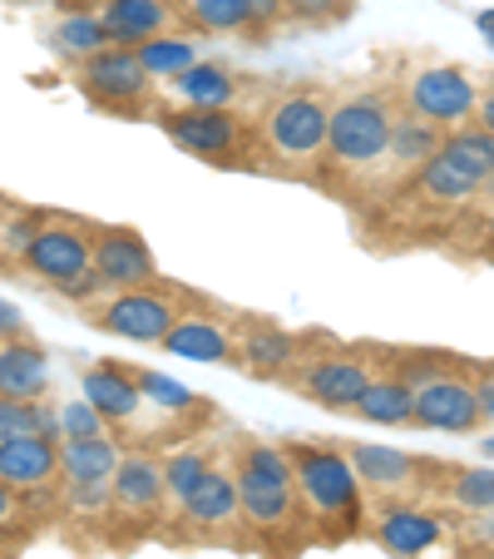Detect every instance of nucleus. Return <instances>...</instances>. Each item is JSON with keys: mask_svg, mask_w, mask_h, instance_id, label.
Wrapping results in <instances>:
<instances>
[{"mask_svg": "<svg viewBox=\"0 0 494 559\" xmlns=\"http://www.w3.org/2000/svg\"><path fill=\"white\" fill-rule=\"evenodd\" d=\"M228 471H232V486H238L242 530L267 549L302 545V530L312 525H306V510H302V496H297V480L282 445L242 436V441H232Z\"/></svg>", "mask_w": 494, "mask_h": 559, "instance_id": "1", "label": "nucleus"}, {"mask_svg": "<svg viewBox=\"0 0 494 559\" xmlns=\"http://www.w3.org/2000/svg\"><path fill=\"white\" fill-rule=\"evenodd\" d=\"M287 465H292L297 496H302L306 525L322 539H351L366 530V490L351 471L341 445L322 441H287Z\"/></svg>", "mask_w": 494, "mask_h": 559, "instance_id": "2", "label": "nucleus"}, {"mask_svg": "<svg viewBox=\"0 0 494 559\" xmlns=\"http://www.w3.org/2000/svg\"><path fill=\"white\" fill-rule=\"evenodd\" d=\"M390 371L410 381V426L450 436H470L484 426L470 361H455L445 352H406L390 361Z\"/></svg>", "mask_w": 494, "mask_h": 559, "instance_id": "3", "label": "nucleus"}, {"mask_svg": "<svg viewBox=\"0 0 494 559\" xmlns=\"http://www.w3.org/2000/svg\"><path fill=\"white\" fill-rule=\"evenodd\" d=\"M89 233L95 223L89 218H70V213H40L35 223V238L25 243L21 267L35 273L40 283L60 287L74 302H89L99 293V277L89 267Z\"/></svg>", "mask_w": 494, "mask_h": 559, "instance_id": "4", "label": "nucleus"}, {"mask_svg": "<svg viewBox=\"0 0 494 559\" xmlns=\"http://www.w3.org/2000/svg\"><path fill=\"white\" fill-rule=\"evenodd\" d=\"M390 119H396V95L390 90H357V95L337 99L326 115V148L322 158L347 174L381 169L390 139Z\"/></svg>", "mask_w": 494, "mask_h": 559, "instance_id": "5", "label": "nucleus"}, {"mask_svg": "<svg viewBox=\"0 0 494 559\" xmlns=\"http://www.w3.org/2000/svg\"><path fill=\"white\" fill-rule=\"evenodd\" d=\"M74 80H80L89 105H99L115 119H138L154 109L158 80L138 64V55L129 50V45H105V50L85 55L80 70H74Z\"/></svg>", "mask_w": 494, "mask_h": 559, "instance_id": "6", "label": "nucleus"}, {"mask_svg": "<svg viewBox=\"0 0 494 559\" xmlns=\"http://www.w3.org/2000/svg\"><path fill=\"white\" fill-rule=\"evenodd\" d=\"M169 510V496H164V461L158 451H119V465H115V480H109V500H105V515L115 530H129L124 539H138L154 535L158 520Z\"/></svg>", "mask_w": 494, "mask_h": 559, "instance_id": "7", "label": "nucleus"}, {"mask_svg": "<svg viewBox=\"0 0 494 559\" xmlns=\"http://www.w3.org/2000/svg\"><path fill=\"white\" fill-rule=\"evenodd\" d=\"M326 115H332V105L322 90H282L263 109V144L292 169L316 164L326 148Z\"/></svg>", "mask_w": 494, "mask_h": 559, "instance_id": "8", "label": "nucleus"}, {"mask_svg": "<svg viewBox=\"0 0 494 559\" xmlns=\"http://www.w3.org/2000/svg\"><path fill=\"white\" fill-rule=\"evenodd\" d=\"M183 317V302L169 283H148V287H124L115 293L109 302H95L89 307V322L109 337H124V342H138V347H158L169 337V328Z\"/></svg>", "mask_w": 494, "mask_h": 559, "instance_id": "9", "label": "nucleus"}, {"mask_svg": "<svg viewBox=\"0 0 494 559\" xmlns=\"http://www.w3.org/2000/svg\"><path fill=\"white\" fill-rule=\"evenodd\" d=\"M158 129L203 164H238L248 154V124L238 109H208V105H179L158 109Z\"/></svg>", "mask_w": 494, "mask_h": 559, "instance_id": "10", "label": "nucleus"}, {"mask_svg": "<svg viewBox=\"0 0 494 559\" xmlns=\"http://www.w3.org/2000/svg\"><path fill=\"white\" fill-rule=\"evenodd\" d=\"M371 381V367L351 352H302L292 367L282 371V386L302 391L312 406H326V412H351L361 402V391Z\"/></svg>", "mask_w": 494, "mask_h": 559, "instance_id": "11", "label": "nucleus"}, {"mask_svg": "<svg viewBox=\"0 0 494 559\" xmlns=\"http://www.w3.org/2000/svg\"><path fill=\"white\" fill-rule=\"evenodd\" d=\"M89 267H95L99 287H109V293L164 283L148 238L138 228H129V223H95V233H89Z\"/></svg>", "mask_w": 494, "mask_h": 559, "instance_id": "12", "label": "nucleus"}, {"mask_svg": "<svg viewBox=\"0 0 494 559\" xmlns=\"http://www.w3.org/2000/svg\"><path fill=\"white\" fill-rule=\"evenodd\" d=\"M474 99H480V85H474L460 64H431V70H415L410 74V85L400 90V105H406L410 115L431 119V124L445 129V134L460 129V124H470Z\"/></svg>", "mask_w": 494, "mask_h": 559, "instance_id": "13", "label": "nucleus"}, {"mask_svg": "<svg viewBox=\"0 0 494 559\" xmlns=\"http://www.w3.org/2000/svg\"><path fill=\"white\" fill-rule=\"evenodd\" d=\"M115 465H119V436H70L60 441V480H64V496L70 506L80 510H105L109 500V480H115Z\"/></svg>", "mask_w": 494, "mask_h": 559, "instance_id": "14", "label": "nucleus"}, {"mask_svg": "<svg viewBox=\"0 0 494 559\" xmlns=\"http://www.w3.org/2000/svg\"><path fill=\"white\" fill-rule=\"evenodd\" d=\"M347 461L357 471L361 490L381 500H406L415 496L421 486H431V475L441 461H425V455H410V451H396V445H347Z\"/></svg>", "mask_w": 494, "mask_h": 559, "instance_id": "15", "label": "nucleus"}, {"mask_svg": "<svg viewBox=\"0 0 494 559\" xmlns=\"http://www.w3.org/2000/svg\"><path fill=\"white\" fill-rule=\"evenodd\" d=\"M179 530L189 539H238L242 510H238V486L232 471L213 461V471L203 475V486L179 506Z\"/></svg>", "mask_w": 494, "mask_h": 559, "instance_id": "16", "label": "nucleus"}, {"mask_svg": "<svg viewBox=\"0 0 494 559\" xmlns=\"http://www.w3.org/2000/svg\"><path fill=\"white\" fill-rule=\"evenodd\" d=\"M0 486H11L15 496H45L60 486V441L55 436H15L0 445Z\"/></svg>", "mask_w": 494, "mask_h": 559, "instance_id": "17", "label": "nucleus"}, {"mask_svg": "<svg viewBox=\"0 0 494 559\" xmlns=\"http://www.w3.org/2000/svg\"><path fill=\"white\" fill-rule=\"evenodd\" d=\"M371 535L386 545V555L415 559V555H431L445 539V520L435 510L415 506V500H386L376 510V520H371Z\"/></svg>", "mask_w": 494, "mask_h": 559, "instance_id": "18", "label": "nucleus"}, {"mask_svg": "<svg viewBox=\"0 0 494 559\" xmlns=\"http://www.w3.org/2000/svg\"><path fill=\"white\" fill-rule=\"evenodd\" d=\"M80 396L105 416L109 431H115V426H129L138 416V406H144L138 371L119 367V361H95V367H85V377H80Z\"/></svg>", "mask_w": 494, "mask_h": 559, "instance_id": "19", "label": "nucleus"}, {"mask_svg": "<svg viewBox=\"0 0 494 559\" xmlns=\"http://www.w3.org/2000/svg\"><path fill=\"white\" fill-rule=\"evenodd\" d=\"M50 391V352L25 332V337L0 342V396L11 402H40Z\"/></svg>", "mask_w": 494, "mask_h": 559, "instance_id": "20", "label": "nucleus"}, {"mask_svg": "<svg viewBox=\"0 0 494 559\" xmlns=\"http://www.w3.org/2000/svg\"><path fill=\"white\" fill-rule=\"evenodd\" d=\"M158 347L169 352V357H189V361H232L238 357V328L213 322L203 312H183Z\"/></svg>", "mask_w": 494, "mask_h": 559, "instance_id": "21", "label": "nucleus"}, {"mask_svg": "<svg viewBox=\"0 0 494 559\" xmlns=\"http://www.w3.org/2000/svg\"><path fill=\"white\" fill-rule=\"evenodd\" d=\"M302 357V342L292 337V332L273 328V322H248V328H238V357L242 371H253V377L263 381H282V371L292 367V361Z\"/></svg>", "mask_w": 494, "mask_h": 559, "instance_id": "22", "label": "nucleus"}, {"mask_svg": "<svg viewBox=\"0 0 494 559\" xmlns=\"http://www.w3.org/2000/svg\"><path fill=\"white\" fill-rule=\"evenodd\" d=\"M441 139H445V129H435L431 119H421V115H410V109L396 99V119H390V139H386V158H381V164L406 183L410 174L441 148Z\"/></svg>", "mask_w": 494, "mask_h": 559, "instance_id": "23", "label": "nucleus"}, {"mask_svg": "<svg viewBox=\"0 0 494 559\" xmlns=\"http://www.w3.org/2000/svg\"><path fill=\"white\" fill-rule=\"evenodd\" d=\"M99 25H105L109 45H129L134 50V45L154 40V35H169L173 5L169 0H109Z\"/></svg>", "mask_w": 494, "mask_h": 559, "instance_id": "24", "label": "nucleus"}, {"mask_svg": "<svg viewBox=\"0 0 494 559\" xmlns=\"http://www.w3.org/2000/svg\"><path fill=\"white\" fill-rule=\"evenodd\" d=\"M173 95L183 105H208V109H232V99L242 95V74H232L218 60H193L189 70L173 74Z\"/></svg>", "mask_w": 494, "mask_h": 559, "instance_id": "25", "label": "nucleus"}, {"mask_svg": "<svg viewBox=\"0 0 494 559\" xmlns=\"http://www.w3.org/2000/svg\"><path fill=\"white\" fill-rule=\"evenodd\" d=\"M351 416L371 426H410V381L400 371H371L366 391H361V402L351 406Z\"/></svg>", "mask_w": 494, "mask_h": 559, "instance_id": "26", "label": "nucleus"}, {"mask_svg": "<svg viewBox=\"0 0 494 559\" xmlns=\"http://www.w3.org/2000/svg\"><path fill=\"white\" fill-rule=\"evenodd\" d=\"M158 461H164V496H169L173 510H179L183 500L203 486V475L213 471V451H208V445H179V451H164Z\"/></svg>", "mask_w": 494, "mask_h": 559, "instance_id": "27", "label": "nucleus"}, {"mask_svg": "<svg viewBox=\"0 0 494 559\" xmlns=\"http://www.w3.org/2000/svg\"><path fill=\"white\" fill-rule=\"evenodd\" d=\"M55 436L60 441V406H50L40 396V402H11V396H0V445L15 441V436Z\"/></svg>", "mask_w": 494, "mask_h": 559, "instance_id": "28", "label": "nucleus"}, {"mask_svg": "<svg viewBox=\"0 0 494 559\" xmlns=\"http://www.w3.org/2000/svg\"><path fill=\"white\" fill-rule=\"evenodd\" d=\"M193 31L203 35H232V31H253V5L248 0H183Z\"/></svg>", "mask_w": 494, "mask_h": 559, "instance_id": "29", "label": "nucleus"}, {"mask_svg": "<svg viewBox=\"0 0 494 559\" xmlns=\"http://www.w3.org/2000/svg\"><path fill=\"white\" fill-rule=\"evenodd\" d=\"M138 64H144L154 80H173L179 70L193 64V40H179V35H154V40L134 45Z\"/></svg>", "mask_w": 494, "mask_h": 559, "instance_id": "30", "label": "nucleus"}, {"mask_svg": "<svg viewBox=\"0 0 494 559\" xmlns=\"http://www.w3.org/2000/svg\"><path fill=\"white\" fill-rule=\"evenodd\" d=\"M445 475H450V480H441V490L455 500V506L474 510V515H490L494 510V471H465V465L450 471V465H445Z\"/></svg>", "mask_w": 494, "mask_h": 559, "instance_id": "31", "label": "nucleus"}, {"mask_svg": "<svg viewBox=\"0 0 494 559\" xmlns=\"http://www.w3.org/2000/svg\"><path fill=\"white\" fill-rule=\"evenodd\" d=\"M109 35L105 25H99V15H70V21H60V31H55V50L74 55V60H85V55L105 50Z\"/></svg>", "mask_w": 494, "mask_h": 559, "instance_id": "32", "label": "nucleus"}, {"mask_svg": "<svg viewBox=\"0 0 494 559\" xmlns=\"http://www.w3.org/2000/svg\"><path fill=\"white\" fill-rule=\"evenodd\" d=\"M138 391H144V402H158V406H169V412H189L193 406V391L183 381L164 377V371H138Z\"/></svg>", "mask_w": 494, "mask_h": 559, "instance_id": "33", "label": "nucleus"}, {"mask_svg": "<svg viewBox=\"0 0 494 559\" xmlns=\"http://www.w3.org/2000/svg\"><path fill=\"white\" fill-rule=\"evenodd\" d=\"M351 15V0H287V21L297 25H337Z\"/></svg>", "mask_w": 494, "mask_h": 559, "instance_id": "34", "label": "nucleus"}, {"mask_svg": "<svg viewBox=\"0 0 494 559\" xmlns=\"http://www.w3.org/2000/svg\"><path fill=\"white\" fill-rule=\"evenodd\" d=\"M105 416L95 412V406L80 396V402H64L60 406V441H70V436H105Z\"/></svg>", "mask_w": 494, "mask_h": 559, "instance_id": "35", "label": "nucleus"}, {"mask_svg": "<svg viewBox=\"0 0 494 559\" xmlns=\"http://www.w3.org/2000/svg\"><path fill=\"white\" fill-rule=\"evenodd\" d=\"M474 371V396H480V421L494 426V361H470Z\"/></svg>", "mask_w": 494, "mask_h": 559, "instance_id": "36", "label": "nucleus"}, {"mask_svg": "<svg viewBox=\"0 0 494 559\" xmlns=\"http://www.w3.org/2000/svg\"><path fill=\"white\" fill-rule=\"evenodd\" d=\"M253 5V35L273 31L277 21H287V0H248Z\"/></svg>", "mask_w": 494, "mask_h": 559, "instance_id": "37", "label": "nucleus"}, {"mask_svg": "<svg viewBox=\"0 0 494 559\" xmlns=\"http://www.w3.org/2000/svg\"><path fill=\"white\" fill-rule=\"evenodd\" d=\"M25 317H21V307L15 302H5V297H0V342H11V337H25Z\"/></svg>", "mask_w": 494, "mask_h": 559, "instance_id": "38", "label": "nucleus"}, {"mask_svg": "<svg viewBox=\"0 0 494 559\" xmlns=\"http://www.w3.org/2000/svg\"><path fill=\"white\" fill-rule=\"evenodd\" d=\"M470 124H480L484 134H494V85H484V90H480V99H474V115H470Z\"/></svg>", "mask_w": 494, "mask_h": 559, "instance_id": "39", "label": "nucleus"}, {"mask_svg": "<svg viewBox=\"0 0 494 559\" xmlns=\"http://www.w3.org/2000/svg\"><path fill=\"white\" fill-rule=\"evenodd\" d=\"M21 506H25V500L15 496L11 486H0V530H11V525H15V515H21Z\"/></svg>", "mask_w": 494, "mask_h": 559, "instance_id": "40", "label": "nucleus"}, {"mask_svg": "<svg viewBox=\"0 0 494 559\" xmlns=\"http://www.w3.org/2000/svg\"><path fill=\"white\" fill-rule=\"evenodd\" d=\"M474 25H480V35L490 40V50H494V11H480L474 15Z\"/></svg>", "mask_w": 494, "mask_h": 559, "instance_id": "41", "label": "nucleus"}, {"mask_svg": "<svg viewBox=\"0 0 494 559\" xmlns=\"http://www.w3.org/2000/svg\"><path fill=\"white\" fill-rule=\"evenodd\" d=\"M484 258H490V263H494V218L484 223Z\"/></svg>", "mask_w": 494, "mask_h": 559, "instance_id": "42", "label": "nucleus"}, {"mask_svg": "<svg viewBox=\"0 0 494 559\" xmlns=\"http://www.w3.org/2000/svg\"><path fill=\"white\" fill-rule=\"evenodd\" d=\"M490 455H494V441H490Z\"/></svg>", "mask_w": 494, "mask_h": 559, "instance_id": "43", "label": "nucleus"}, {"mask_svg": "<svg viewBox=\"0 0 494 559\" xmlns=\"http://www.w3.org/2000/svg\"><path fill=\"white\" fill-rule=\"evenodd\" d=\"M0 203H5V199H0Z\"/></svg>", "mask_w": 494, "mask_h": 559, "instance_id": "44", "label": "nucleus"}]
</instances>
